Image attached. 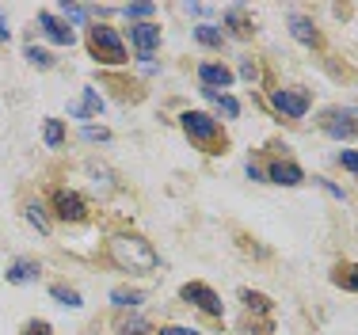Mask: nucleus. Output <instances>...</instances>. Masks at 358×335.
<instances>
[{
    "instance_id": "9d476101",
    "label": "nucleus",
    "mask_w": 358,
    "mask_h": 335,
    "mask_svg": "<svg viewBox=\"0 0 358 335\" xmlns=\"http://www.w3.org/2000/svg\"><path fill=\"white\" fill-rule=\"evenodd\" d=\"M69 115L73 118H96V115H103V99H99V92L96 88H84L80 103H69Z\"/></svg>"
},
{
    "instance_id": "393cba45",
    "label": "nucleus",
    "mask_w": 358,
    "mask_h": 335,
    "mask_svg": "<svg viewBox=\"0 0 358 335\" xmlns=\"http://www.w3.org/2000/svg\"><path fill=\"white\" fill-rule=\"evenodd\" d=\"M244 305H248V308H259V313H267V308H271V301H267V297H263V294H252V290H244Z\"/></svg>"
},
{
    "instance_id": "412c9836",
    "label": "nucleus",
    "mask_w": 358,
    "mask_h": 335,
    "mask_svg": "<svg viewBox=\"0 0 358 335\" xmlns=\"http://www.w3.org/2000/svg\"><path fill=\"white\" fill-rule=\"evenodd\" d=\"M145 332H149V320H141V316H126L118 324V335H145Z\"/></svg>"
},
{
    "instance_id": "f704fd0d",
    "label": "nucleus",
    "mask_w": 358,
    "mask_h": 335,
    "mask_svg": "<svg viewBox=\"0 0 358 335\" xmlns=\"http://www.w3.org/2000/svg\"><path fill=\"white\" fill-rule=\"evenodd\" d=\"M244 171H248V179H263V171H259V168H255V164H252V160H248V168H244Z\"/></svg>"
},
{
    "instance_id": "5701e85b",
    "label": "nucleus",
    "mask_w": 358,
    "mask_h": 335,
    "mask_svg": "<svg viewBox=\"0 0 358 335\" xmlns=\"http://www.w3.org/2000/svg\"><path fill=\"white\" fill-rule=\"evenodd\" d=\"M62 141H65V130H62V122H57V118H50V122H46V145H50V149H57Z\"/></svg>"
},
{
    "instance_id": "f257e3e1",
    "label": "nucleus",
    "mask_w": 358,
    "mask_h": 335,
    "mask_svg": "<svg viewBox=\"0 0 358 335\" xmlns=\"http://www.w3.org/2000/svg\"><path fill=\"white\" fill-rule=\"evenodd\" d=\"M110 255H115L118 267L134 271V274H149L152 267H157V252L149 248V240L141 236H118L110 240Z\"/></svg>"
},
{
    "instance_id": "9b49d317",
    "label": "nucleus",
    "mask_w": 358,
    "mask_h": 335,
    "mask_svg": "<svg viewBox=\"0 0 358 335\" xmlns=\"http://www.w3.org/2000/svg\"><path fill=\"white\" fill-rule=\"evenodd\" d=\"M267 179H271V183H282V187H297L305 179V171L297 164H289V160H286V164H282V160H275L271 171H267Z\"/></svg>"
},
{
    "instance_id": "f03ea898",
    "label": "nucleus",
    "mask_w": 358,
    "mask_h": 335,
    "mask_svg": "<svg viewBox=\"0 0 358 335\" xmlns=\"http://www.w3.org/2000/svg\"><path fill=\"white\" fill-rule=\"evenodd\" d=\"M92 54L103 65H122L126 46H122V38H118V31L107 27V23H96V27H92Z\"/></svg>"
},
{
    "instance_id": "c85d7f7f",
    "label": "nucleus",
    "mask_w": 358,
    "mask_h": 335,
    "mask_svg": "<svg viewBox=\"0 0 358 335\" xmlns=\"http://www.w3.org/2000/svg\"><path fill=\"white\" fill-rule=\"evenodd\" d=\"M62 12L69 15V20H84V15H88V8H80V4H69V0H62Z\"/></svg>"
},
{
    "instance_id": "f3484780",
    "label": "nucleus",
    "mask_w": 358,
    "mask_h": 335,
    "mask_svg": "<svg viewBox=\"0 0 358 335\" xmlns=\"http://www.w3.org/2000/svg\"><path fill=\"white\" fill-rule=\"evenodd\" d=\"M194 38H199L202 46L217 50L221 46V27H214V23H202V27H194Z\"/></svg>"
},
{
    "instance_id": "dca6fc26",
    "label": "nucleus",
    "mask_w": 358,
    "mask_h": 335,
    "mask_svg": "<svg viewBox=\"0 0 358 335\" xmlns=\"http://www.w3.org/2000/svg\"><path fill=\"white\" fill-rule=\"evenodd\" d=\"M110 301H115L118 308H138L145 301V294L141 290H126V286H118V290H110Z\"/></svg>"
},
{
    "instance_id": "4468645a",
    "label": "nucleus",
    "mask_w": 358,
    "mask_h": 335,
    "mask_svg": "<svg viewBox=\"0 0 358 335\" xmlns=\"http://www.w3.org/2000/svg\"><path fill=\"white\" fill-rule=\"evenodd\" d=\"M225 27L233 31L236 38H248V34H252V20L244 15V8H241V4H236V8H229V15H225Z\"/></svg>"
},
{
    "instance_id": "a878e982",
    "label": "nucleus",
    "mask_w": 358,
    "mask_h": 335,
    "mask_svg": "<svg viewBox=\"0 0 358 335\" xmlns=\"http://www.w3.org/2000/svg\"><path fill=\"white\" fill-rule=\"evenodd\" d=\"M27 221L38 229V233H46V229H50V225H46V213H42L38 206H27Z\"/></svg>"
},
{
    "instance_id": "c756f323",
    "label": "nucleus",
    "mask_w": 358,
    "mask_h": 335,
    "mask_svg": "<svg viewBox=\"0 0 358 335\" xmlns=\"http://www.w3.org/2000/svg\"><path fill=\"white\" fill-rule=\"evenodd\" d=\"M241 76H244V80H255V76H259V69H255L252 57H244V62H241Z\"/></svg>"
},
{
    "instance_id": "b1692460",
    "label": "nucleus",
    "mask_w": 358,
    "mask_h": 335,
    "mask_svg": "<svg viewBox=\"0 0 358 335\" xmlns=\"http://www.w3.org/2000/svg\"><path fill=\"white\" fill-rule=\"evenodd\" d=\"M122 12H126V20H149L157 12V4H126Z\"/></svg>"
},
{
    "instance_id": "473e14b6",
    "label": "nucleus",
    "mask_w": 358,
    "mask_h": 335,
    "mask_svg": "<svg viewBox=\"0 0 358 335\" xmlns=\"http://www.w3.org/2000/svg\"><path fill=\"white\" fill-rule=\"evenodd\" d=\"M320 183H324V191H328V194H331V199H339V202H343V191H339V187H336V183H331V179H320Z\"/></svg>"
},
{
    "instance_id": "cd10ccee",
    "label": "nucleus",
    "mask_w": 358,
    "mask_h": 335,
    "mask_svg": "<svg viewBox=\"0 0 358 335\" xmlns=\"http://www.w3.org/2000/svg\"><path fill=\"white\" fill-rule=\"evenodd\" d=\"M107 130H103V126H84V141H107Z\"/></svg>"
},
{
    "instance_id": "f8f14e48",
    "label": "nucleus",
    "mask_w": 358,
    "mask_h": 335,
    "mask_svg": "<svg viewBox=\"0 0 358 335\" xmlns=\"http://www.w3.org/2000/svg\"><path fill=\"white\" fill-rule=\"evenodd\" d=\"M289 34H294L297 42H305V46H320V34L313 27L309 15H294V20H289Z\"/></svg>"
},
{
    "instance_id": "39448f33",
    "label": "nucleus",
    "mask_w": 358,
    "mask_h": 335,
    "mask_svg": "<svg viewBox=\"0 0 358 335\" xmlns=\"http://www.w3.org/2000/svg\"><path fill=\"white\" fill-rule=\"evenodd\" d=\"M183 301H191L194 308H202V313H210V316H221V297L214 294L210 286H202V282H187L183 290Z\"/></svg>"
},
{
    "instance_id": "ddd939ff",
    "label": "nucleus",
    "mask_w": 358,
    "mask_h": 335,
    "mask_svg": "<svg viewBox=\"0 0 358 335\" xmlns=\"http://www.w3.org/2000/svg\"><path fill=\"white\" fill-rule=\"evenodd\" d=\"M199 76H202V84H210V92H214V88H229V84H233V73H229L225 65H202Z\"/></svg>"
},
{
    "instance_id": "2f4dec72",
    "label": "nucleus",
    "mask_w": 358,
    "mask_h": 335,
    "mask_svg": "<svg viewBox=\"0 0 358 335\" xmlns=\"http://www.w3.org/2000/svg\"><path fill=\"white\" fill-rule=\"evenodd\" d=\"M160 335H199L194 328H179V324H172V328H160Z\"/></svg>"
},
{
    "instance_id": "0eeeda50",
    "label": "nucleus",
    "mask_w": 358,
    "mask_h": 335,
    "mask_svg": "<svg viewBox=\"0 0 358 335\" xmlns=\"http://www.w3.org/2000/svg\"><path fill=\"white\" fill-rule=\"evenodd\" d=\"M130 42L138 50V57H145V65H149L152 50L160 46V27L157 23H138V27H130Z\"/></svg>"
},
{
    "instance_id": "2eb2a0df",
    "label": "nucleus",
    "mask_w": 358,
    "mask_h": 335,
    "mask_svg": "<svg viewBox=\"0 0 358 335\" xmlns=\"http://www.w3.org/2000/svg\"><path fill=\"white\" fill-rule=\"evenodd\" d=\"M38 278V267L31 259H20V263H12V267H8V282H35Z\"/></svg>"
},
{
    "instance_id": "1a4fd4ad",
    "label": "nucleus",
    "mask_w": 358,
    "mask_h": 335,
    "mask_svg": "<svg viewBox=\"0 0 358 335\" xmlns=\"http://www.w3.org/2000/svg\"><path fill=\"white\" fill-rule=\"evenodd\" d=\"M38 27H42V34H46L50 42H57V46H73V27H69V23H62L57 15L42 12L38 15Z\"/></svg>"
},
{
    "instance_id": "4be33fe9",
    "label": "nucleus",
    "mask_w": 358,
    "mask_h": 335,
    "mask_svg": "<svg viewBox=\"0 0 358 335\" xmlns=\"http://www.w3.org/2000/svg\"><path fill=\"white\" fill-rule=\"evenodd\" d=\"M27 62L35 69H50L54 65V54H50V50H38V46H27Z\"/></svg>"
},
{
    "instance_id": "72a5a7b5",
    "label": "nucleus",
    "mask_w": 358,
    "mask_h": 335,
    "mask_svg": "<svg viewBox=\"0 0 358 335\" xmlns=\"http://www.w3.org/2000/svg\"><path fill=\"white\" fill-rule=\"evenodd\" d=\"M8 34H12V31H8V23H4V12H0V42H8Z\"/></svg>"
},
{
    "instance_id": "aec40b11",
    "label": "nucleus",
    "mask_w": 358,
    "mask_h": 335,
    "mask_svg": "<svg viewBox=\"0 0 358 335\" xmlns=\"http://www.w3.org/2000/svg\"><path fill=\"white\" fill-rule=\"evenodd\" d=\"M50 294H54V301H62V305H69V308H80V305H84L80 294H76V290H69V286H54Z\"/></svg>"
},
{
    "instance_id": "a211bd4d",
    "label": "nucleus",
    "mask_w": 358,
    "mask_h": 335,
    "mask_svg": "<svg viewBox=\"0 0 358 335\" xmlns=\"http://www.w3.org/2000/svg\"><path fill=\"white\" fill-rule=\"evenodd\" d=\"M331 282H336V286H343V290H355V294H358V267H339L336 274H331Z\"/></svg>"
},
{
    "instance_id": "7ed1b4c3",
    "label": "nucleus",
    "mask_w": 358,
    "mask_h": 335,
    "mask_svg": "<svg viewBox=\"0 0 358 335\" xmlns=\"http://www.w3.org/2000/svg\"><path fill=\"white\" fill-rule=\"evenodd\" d=\"M179 122H183L187 137H194L199 145H214V141H217V122L206 115V111H187Z\"/></svg>"
},
{
    "instance_id": "20e7f679",
    "label": "nucleus",
    "mask_w": 358,
    "mask_h": 335,
    "mask_svg": "<svg viewBox=\"0 0 358 335\" xmlns=\"http://www.w3.org/2000/svg\"><path fill=\"white\" fill-rule=\"evenodd\" d=\"M278 111H282L286 118H305L309 115V92H297V88H278L275 96H271Z\"/></svg>"
},
{
    "instance_id": "7c9ffc66",
    "label": "nucleus",
    "mask_w": 358,
    "mask_h": 335,
    "mask_svg": "<svg viewBox=\"0 0 358 335\" xmlns=\"http://www.w3.org/2000/svg\"><path fill=\"white\" fill-rule=\"evenodd\" d=\"M23 335H50V324L46 320H35V324H27V332Z\"/></svg>"
},
{
    "instance_id": "bb28decb",
    "label": "nucleus",
    "mask_w": 358,
    "mask_h": 335,
    "mask_svg": "<svg viewBox=\"0 0 358 335\" xmlns=\"http://www.w3.org/2000/svg\"><path fill=\"white\" fill-rule=\"evenodd\" d=\"M339 164H343L347 171H355V176H358V152H355V149H343V152H339Z\"/></svg>"
},
{
    "instance_id": "6e6552de",
    "label": "nucleus",
    "mask_w": 358,
    "mask_h": 335,
    "mask_svg": "<svg viewBox=\"0 0 358 335\" xmlns=\"http://www.w3.org/2000/svg\"><path fill=\"white\" fill-rule=\"evenodd\" d=\"M355 111H328V118H324V130L331 137H339V141H347V137L358 134V122H355Z\"/></svg>"
},
{
    "instance_id": "423d86ee",
    "label": "nucleus",
    "mask_w": 358,
    "mask_h": 335,
    "mask_svg": "<svg viewBox=\"0 0 358 335\" xmlns=\"http://www.w3.org/2000/svg\"><path fill=\"white\" fill-rule=\"evenodd\" d=\"M54 206H57V218L62 221H84L88 218V206H84V199L76 191H54Z\"/></svg>"
},
{
    "instance_id": "6ab92c4d",
    "label": "nucleus",
    "mask_w": 358,
    "mask_h": 335,
    "mask_svg": "<svg viewBox=\"0 0 358 335\" xmlns=\"http://www.w3.org/2000/svg\"><path fill=\"white\" fill-rule=\"evenodd\" d=\"M206 96H210V99H214V103H217V107H221V111H225V115H229V118H236V115H241V103H236L233 96H221V92H210V88H206Z\"/></svg>"
}]
</instances>
